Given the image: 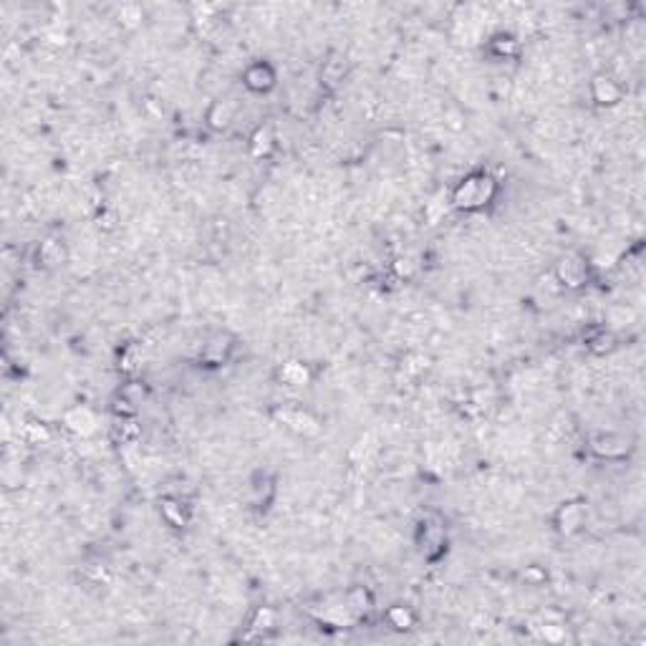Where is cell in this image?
Masks as SVG:
<instances>
[{
	"label": "cell",
	"instance_id": "ba28073f",
	"mask_svg": "<svg viewBox=\"0 0 646 646\" xmlns=\"http://www.w3.org/2000/svg\"><path fill=\"white\" fill-rule=\"evenodd\" d=\"M235 119V104L230 99H218V101H212V106L207 109V124L212 129H228L230 121Z\"/></svg>",
	"mask_w": 646,
	"mask_h": 646
},
{
	"label": "cell",
	"instance_id": "3957f363",
	"mask_svg": "<svg viewBox=\"0 0 646 646\" xmlns=\"http://www.w3.org/2000/svg\"><path fill=\"white\" fill-rule=\"evenodd\" d=\"M233 348H235L233 336H230V333H225V331H218V333H212V336L207 338L205 343H202L200 358L205 361V364H210V366H220V364H225V361L230 358Z\"/></svg>",
	"mask_w": 646,
	"mask_h": 646
},
{
	"label": "cell",
	"instance_id": "5b68a950",
	"mask_svg": "<svg viewBox=\"0 0 646 646\" xmlns=\"http://www.w3.org/2000/svg\"><path fill=\"white\" fill-rule=\"evenodd\" d=\"M243 84L256 94H266L276 86V71H273L271 64H263V61H256L250 64L243 74Z\"/></svg>",
	"mask_w": 646,
	"mask_h": 646
},
{
	"label": "cell",
	"instance_id": "4fadbf2b",
	"mask_svg": "<svg viewBox=\"0 0 646 646\" xmlns=\"http://www.w3.org/2000/svg\"><path fill=\"white\" fill-rule=\"evenodd\" d=\"M414 611L409 606H402V603H394V606L386 611V624L391 626V629H397V631H407L414 626Z\"/></svg>",
	"mask_w": 646,
	"mask_h": 646
},
{
	"label": "cell",
	"instance_id": "44dd1931",
	"mask_svg": "<svg viewBox=\"0 0 646 646\" xmlns=\"http://www.w3.org/2000/svg\"><path fill=\"white\" fill-rule=\"evenodd\" d=\"M493 49L498 51L500 56H510V54H515L518 44L513 36H498V39H493Z\"/></svg>",
	"mask_w": 646,
	"mask_h": 646
},
{
	"label": "cell",
	"instance_id": "5bb4252c",
	"mask_svg": "<svg viewBox=\"0 0 646 646\" xmlns=\"http://www.w3.org/2000/svg\"><path fill=\"white\" fill-rule=\"evenodd\" d=\"M39 263L46 268H54L59 263H64V245L59 240H44L39 245Z\"/></svg>",
	"mask_w": 646,
	"mask_h": 646
},
{
	"label": "cell",
	"instance_id": "8992f818",
	"mask_svg": "<svg viewBox=\"0 0 646 646\" xmlns=\"http://www.w3.org/2000/svg\"><path fill=\"white\" fill-rule=\"evenodd\" d=\"M621 96H624V91H621L616 79L606 76V74H598L591 81V99L598 106H614V104L621 101Z\"/></svg>",
	"mask_w": 646,
	"mask_h": 646
},
{
	"label": "cell",
	"instance_id": "30bf717a",
	"mask_svg": "<svg viewBox=\"0 0 646 646\" xmlns=\"http://www.w3.org/2000/svg\"><path fill=\"white\" fill-rule=\"evenodd\" d=\"M278 379H281L286 386H306L311 381V371L303 361H288V364L281 366Z\"/></svg>",
	"mask_w": 646,
	"mask_h": 646
},
{
	"label": "cell",
	"instance_id": "6da1fadb",
	"mask_svg": "<svg viewBox=\"0 0 646 646\" xmlns=\"http://www.w3.org/2000/svg\"><path fill=\"white\" fill-rule=\"evenodd\" d=\"M495 192H498V182H495L490 174L475 172V174H468V177L455 187V192H452V205L460 207V210H465V212L483 210L488 202H493Z\"/></svg>",
	"mask_w": 646,
	"mask_h": 646
},
{
	"label": "cell",
	"instance_id": "2e32d148",
	"mask_svg": "<svg viewBox=\"0 0 646 646\" xmlns=\"http://www.w3.org/2000/svg\"><path fill=\"white\" fill-rule=\"evenodd\" d=\"M162 515L164 520L169 523V525H185V508H182V503L179 500H162Z\"/></svg>",
	"mask_w": 646,
	"mask_h": 646
},
{
	"label": "cell",
	"instance_id": "8fae6325",
	"mask_svg": "<svg viewBox=\"0 0 646 646\" xmlns=\"http://www.w3.org/2000/svg\"><path fill=\"white\" fill-rule=\"evenodd\" d=\"M276 149V134H273L271 126H258L250 136V154L253 157H268V154Z\"/></svg>",
	"mask_w": 646,
	"mask_h": 646
},
{
	"label": "cell",
	"instance_id": "52a82bcc",
	"mask_svg": "<svg viewBox=\"0 0 646 646\" xmlns=\"http://www.w3.org/2000/svg\"><path fill=\"white\" fill-rule=\"evenodd\" d=\"M64 427L71 429L74 435L89 437L96 432V414L89 407H74L71 412L64 414Z\"/></svg>",
	"mask_w": 646,
	"mask_h": 646
},
{
	"label": "cell",
	"instance_id": "ffe728a7",
	"mask_svg": "<svg viewBox=\"0 0 646 646\" xmlns=\"http://www.w3.org/2000/svg\"><path fill=\"white\" fill-rule=\"evenodd\" d=\"M343 74H346V66H343V61H326V66H323V79H326L328 84L341 81Z\"/></svg>",
	"mask_w": 646,
	"mask_h": 646
},
{
	"label": "cell",
	"instance_id": "7c38bea8",
	"mask_svg": "<svg viewBox=\"0 0 646 646\" xmlns=\"http://www.w3.org/2000/svg\"><path fill=\"white\" fill-rule=\"evenodd\" d=\"M281 417H283V422L288 424V427H293L296 432H301V435H308V432H316V429H318L316 419L311 417L308 412H303V409H288V412H283Z\"/></svg>",
	"mask_w": 646,
	"mask_h": 646
},
{
	"label": "cell",
	"instance_id": "7402d4cb",
	"mask_svg": "<svg viewBox=\"0 0 646 646\" xmlns=\"http://www.w3.org/2000/svg\"><path fill=\"white\" fill-rule=\"evenodd\" d=\"M28 429H31V432H28L26 437H28V440H31V442L49 440V432H46V427H44V424H41V427H39V424H31V427H28Z\"/></svg>",
	"mask_w": 646,
	"mask_h": 646
},
{
	"label": "cell",
	"instance_id": "ac0fdd59",
	"mask_svg": "<svg viewBox=\"0 0 646 646\" xmlns=\"http://www.w3.org/2000/svg\"><path fill=\"white\" fill-rule=\"evenodd\" d=\"M276 626V611L268 606L258 608L256 616H253V621H250V629H256V631H268Z\"/></svg>",
	"mask_w": 646,
	"mask_h": 646
},
{
	"label": "cell",
	"instance_id": "e0dca14e",
	"mask_svg": "<svg viewBox=\"0 0 646 646\" xmlns=\"http://www.w3.org/2000/svg\"><path fill=\"white\" fill-rule=\"evenodd\" d=\"M346 603H348L346 606L348 611H353V614H364V611H369L371 598H369V593H366L364 588H353V591H348Z\"/></svg>",
	"mask_w": 646,
	"mask_h": 646
},
{
	"label": "cell",
	"instance_id": "277c9868",
	"mask_svg": "<svg viewBox=\"0 0 646 646\" xmlns=\"http://www.w3.org/2000/svg\"><path fill=\"white\" fill-rule=\"evenodd\" d=\"M555 530L560 533V535H573V533H578L583 528V523H586V510H583L581 503H563V505L555 510Z\"/></svg>",
	"mask_w": 646,
	"mask_h": 646
},
{
	"label": "cell",
	"instance_id": "d6986e66",
	"mask_svg": "<svg viewBox=\"0 0 646 646\" xmlns=\"http://www.w3.org/2000/svg\"><path fill=\"white\" fill-rule=\"evenodd\" d=\"M586 343L593 348V351L603 353V351H608V348L614 346V338H611V333L598 331V333H593V336H588V338H586Z\"/></svg>",
	"mask_w": 646,
	"mask_h": 646
},
{
	"label": "cell",
	"instance_id": "9a60e30c",
	"mask_svg": "<svg viewBox=\"0 0 646 646\" xmlns=\"http://www.w3.org/2000/svg\"><path fill=\"white\" fill-rule=\"evenodd\" d=\"M442 545H445V533H442L440 528L424 525V533H422V553L427 555V558H435V555L442 550Z\"/></svg>",
	"mask_w": 646,
	"mask_h": 646
},
{
	"label": "cell",
	"instance_id": "9c48e42d",
	"mask_svg": "<svg viewBox=\"0 0 646 646\" xmlns=\"http://www.w3.org/2000/svg\"><path fill=\"white\" fill-rule=\"evenodd\" d=\"M593 450H596L601 457L614 460V457H624L626 455L629 442H626L624 437H616V435H601V437L593 440Z\"/></svg>",
	"mask_w": 646,
	"mask_h": 646
},
{
	"label": "cell",
	"instance_id": "7a4b0ae2",
	"mask_svg": "<svg viewBox=\"0 0 646 646\" xmlns=\"http://www.w3.org/2000/svg\"><path fill=\"white\" fill-rule=\"evenodd\" d=\"M555 281L568 291H578L583 288L588 283V263L583 256L578 253H565L558 263H555V271H553Z\"/></svg>",
	"mask_w": 646,
	"mask_h": 646
}]
</instances>
